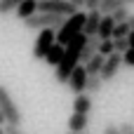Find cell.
Masks as SVG:
<instances>
[{
	"mask_svg": "<svg viewBox=\"0 0 134 134\" xmlns=\"http://www.w3.org/2000/svg\"><path fill=\"white\" fill-rule=\"evenodd\" d=\"M85 42H87V35L80 33V35H75V38L64 47V59H61L59 66L54 68V78H57V82H66L68 75L73 73V68L80 64V52H82V45H85Z\"/></svg>",
	"mask_w": 134,
	"mask_h": 134,
	"instance_id": "1",
	"label": "cell"
},
{
	"mask_svg": "<svg viewBox=\"0 0 134 134\" xmlns=\"http://www.w3.org/2000/svg\"><path fill=\"white\" fill-rule=\"evenodd\" d=\"M85 19H87V12H73L71 16H66V21L57 28V45H68L75 35H80L82 33V28H85Z\"/></svg>",
	"mask_w": 134,
	"mask_h": 134,
	"instance_id": "2",
	"label": "cell"
},
{
	"mask_svg": "<svg viewBox=\"0 0 134 134\" xmlns=\"http://www.w3.org/2000/svg\"><path fill=\"white\" fill-rule=\"evenodd\" d=\"M66 21V16L61 14H49V12H35L33 16L24 19V26L31 28V31H42V28H59L61 24Z\"/></svg>",
	"mask_w": 134,
	"mask_h": 134,
	"instance_id": "3",
	"label": "cell"
},
{
	"mask_svg": "<svg viewBox=\"0 0 134 134\" xmlns=\"http://www.w3.org/2000/svg\"><path fill=\"white\" fill-rule=\"evenodd\" d=\"M0 113L5 115L7 125H19V122H21V111H19L16 101L12 99L9 90L2 87V85H0Z\"/></svg>",
	"mask_w": 134,
	"mask_h": 134,
	"instance_id": "4",
	"label": "cell"
},
{
	"mask_svg": "<svg viewBox=\"0 0 134 134\" xmlns=\"http://www.w3.org/2000/svg\"><path fill=\"white\" fill-rule=\"evenodd\" d=\"M38 12H49V14H61V16H71L73 12H78V7L68 0H38Z\"/></svg>",
	"mask_w": 134,
	"mask_h": 134,
	"instance_id": "5",
	"label": "cell"
},
{
	"mask_svg": "<svg viewBox=\"0 0 134 134\" xmlns=\"http://www.w3.org/2000/svg\"><path fill=\"white\" fill-rule=\"evenodd\" d=\"M57 42V31L54 28H42L35 38V45H33V57L35 59H45V54L49 52V47Z\"/></svg>",
	"mask_w": 134,
	"mask_h": 134,
	"instance_id": "6",
	"label": "cell"
},
{
	"mask_svg": "<svg viewBox=\"0 0 134 134\" xmlns=\"http://www.w3.org/2000/svg\"><path fill=\"white\" fill-rule=\"evenodd\" d=\"M66 85L71 87L73 94H82V92H85V87H87V71H85V64H78V66L73 68V73L68 75Z\"/></svg>",
	"mask_w": 134,
	"mask_h": 134,
	"instance_id": "7",
	"label": "cell"
},
{
	"mask_svg": "<svg viewBox=\"0 0 134 134\" xmlns=\"http://www.w3.org/2000/svg\"><path fill=\"white\" fill-rule=\"evenodd\" d=\"M120 64H122V54L120 52H113V54H108L106 59H104V66H101V80L106 82V80H113L115 75H118V71H120Z\"/></svg>",
	"mask_w": 134,
	"mask_h": 134,
	"instance_id": "8",
	"label": "cell"
},
{
	"mask_svg": "<svg viewBox=\"0 0 134 134\" xmlns=\"http://www.w3.org/2000/svg\"><path fill=\"white\" fill-rule=\"evenodd\" d=\"M99 24H101V12H99V9H90V12H87V19H85V28H82V33H85L87 38L97 35Z\"/></svg>",
	"mask_w": 134,
	"mask_h": 134,
	"instance_id": "9",
	"label": "cell"
},
{
	"mask_svg": "<svg viewBox=\"0 0 134 134\" xmlns=\"http://www.w3.org/2000/svg\"><path fill=\"white\" fill-rule=\"evenodd\" d=\"M113 28H115V21L111 14H101V24H99V31H97V38L99 40H111L113 35Z\"/></svg>",
	"mask_w": 134,
	"mask_h": 134,
	"instance_id": "10",
	"label": "cell"
},
{
	"mask_svg": "<svg viewBox=\"0 0 134 134\" xmlns=\"http://www.w3.org/2000/svg\"><path fill=\"white\" fill-rule=\"evenodd\" d=\"M87 125H90V115H82V113H73L71 118H68V130L73 134H82L87 130Z\"/></svg>",
	"mask_w": 134,
	"mask_h": 134,
	"instance_id": "11",
	"label": "cell"
},
{
	"mask_svg": "<svg viewBox=\"0 0 134 134\" xmlns=\"http://www.w3.org/2000/svg\"><path fill=\"white\" fill-rule=\"evenodd\" d=\"M99 52V38L97 35H92V38H87V42L82 45V52H80V64H87L94 54Z\"/></svg>",
	"mask_w": 134,
	"mask_h": 134,
	"instance_id": "12",
	"label": "cell"
},
{
	"mask_svg": "<svg viewBox=\"0 0 134 134\" xmlns=\"http://www.w3.org/2000/svg\"><path fill=\"white\" fill-rule=\"evenodd\" d=\"M90 111H92V97L90 94H75V99H73V113H82V115H90Z\"/></svg>",
	"mask_w": 134,
	"mask_h": 134,
	"instance_id": "13",
	"label": "cell"
},
{
	"mask_svg": "<svg viewBox=\"0 0 134 134\" xmlns=\"http://www.w3.org/2000/svg\"><path fill=\"white\" fill-rule=\"evenodd\" d=\"M14 12H16V16L24 21V19H28V16H33V14L38 12V0H21Z\"/></svg>",
	"mask_w": 134,
	"mask_h": 134,
	"instance_id": "14",
	"label": "cell"
},
{
	"mask_svg": "<svg viewBox=\"0 0 134 134\" xmlns=\"http://www.w3.org/2000/svg\"><path fill=\"white\" fill-rule=\"evenodd\" d=\"M61 59H64V45H57V42H54V45L49 47V52L45 54V59H42V61H47L49 66H54V68H57Z\"/></svg>",
	"mask_w": 134,
	"mask_h": 134,
	"instance_id": "15",
	"label": "cell"
},
{
	"mask_svg": "<svg viewBox=\"0 0 134 134\" xmlns=\"http://www.w3.org/2000/svg\"><path fill=\"white\" fill-rule=\"evenodd\" d=\"M104 59H106V57H101V54L97 52V54H94V57H92V59L85 64L87 75H99V73H101V66H104Z\"/></svg>",
	"mask_w": 134,
	"mask_h": 134,
	"instance_id": "16",
	"label": "cell"
},
{
	"mask_svg": "<svg viewBox=\"0 0 134 134\" xmlns=\"http://www.w3.org/2000/svg\"><path fill=\"white\" fill-rule=\"evenodd\" d=\"M127 2L125 0H101L99 2V12L101 14H113L115 9H120V7H125Z\"/></svg>",
	"mask_w": 134,
	"mask_h": 134,
	"instance_id": "17",
	"label": "cell"
},
{
	"mask_svg": "<svg viewBox=\"0 0 134 134\" xmlns=\"http://www.w3.org/2000/svg\"><path fill=\"white\" fill-rule=\"evenodd\" d=\"M101 85H104V80H101V75H87V87H85V92L92 97V94H99L101 92Z\"/></svg>",
	"mask_w": 134,
	"mask_h": 134,
	"instance_id": "18",
	"label": "cell"
},
{
	"mask_svg": "<svg viewBox=\"0 0 134 134\" xmlns=\"http://www.w3.org/2000/svg\"><path fill=\"white\" fill-rule=\"evenodd\" d=\"M130 24L127 21H120V24H115V28H113V35H111V40H120V38H127L130 35Z\"/></svg>",
	"mask_w": 134,
	"mask_h": 134,
	"instance_id": "19",
	"label": "cell"
},
{
	"mask_svg": "<svg viewBox=\"0 0 134 134\" xmlns=\"http://www.w3.org/2000/svg\"><path fill=\"white\" fill-rule=\"evenodd\" d=\"M113 52H115L113 40H99V54H101V57H108V54H113Z\"/></svg>",
	"mask_w": 134,
	"mask_h": 134,
	"instance_id": "20",
	"label": "cell"
},
{
	"mask_svg": "<svg viewBox=\"0 0 134 134\" xmlns=\"http://www.w3.org/2000/svg\"><path fill=\"white\" fill-rule=\"evenodd\" d=\"M19 2H21V0H0V14H9V12H14V9L19 7Z\"/></svg>",
	"mask_w": 134,
	"mask_h": 134,
	"instance_id": "21",
	"label": "cell"
},
{
	"mask_svg": "<svg viewBox=\"0 0 134 134\" xmlns=\"http://www.w3.org/2000/svg\"><path fill=\"white\" fill-rule=\"evenodd\" d=\"M111 16H113V21H115V24H120V21H127V16H130V9H127V5H125V7H120V9H115Z\"/></svg>",
	"mask_w": 134,
	"mask_h": 134,
	"instance_id": "22",
	"label": "cell"
},
{
	"mask_svg": "<svg viewBox=\"0 0 134 134\" xmlns=\"http://www.w3.org/2000/svg\"><path fill=\"white\" fill-rule=\"evenodd\" d=\"M113 45H115V52H120V54H125V52L130 49V42H127V38H120V40H113Z\"/></svg>",
	"mask_w": 134,
	"mask_h": 134,
	"instance_id": "23",
	"label": "cell"
},
{
	"mask_svg": "<svg viewBox=\"0 0 134 134\" xmlns=\"http://www.w3.org/2000/svg\"><path fill=\"white\" fill-rule=\"evenodd\" d=\"M122 64H125V66H132V68H134V47H130V49L122 54Z\"/></svg>",
	"mask_w": 134,
	"mask_h": 134,
	"instance_id": "24",
	"label": "cell"
},
{
	"mask_svg": "<svg viewBox=\"0 0 134 134\" xmlns=\"http://www.w3.org/2000/svg\"><path fill=\"white\" fill-rule=\"evenodd\" d=\"M5 134H26L19 125H5Z\"/></svg>",
	"mask_w": 134,
	"mask_h": 134,
	"instance_id": "25",
	"label": "cell"
},
{
	"mask_svg": "<svg viewBox=\"0 0 134 134\" xmlns=\"http://www.w3.org/2000/svg\"><path fill=\"white\" fill-rule=\"evenodd\" d=\"M120 127V134H134V125L132 122H122V125H118Z\"/></svg>",
	"mask_w": 134,
	"mask_h": 134,
	"instance_id": "26",
	"label": "cell"
},
{
	"mask_svg": "<svg viewBox=\"0 0 134 134\" xmlns=\"http://www.w3.org/2000/svg\"><path fill=\"white\" fill-rule=\"evenodd\" d=\"M104 134H120V127L111 122V125H106V127H104Z\"/></svg>",
	"mask_w": 134,
	"mask_h": 134,
	"instance_id": "27",
	"label": "cell"
},
{
	"mask_svg": "<svg viewBox=\"0 0 134 134\" xmlns=\"http://www.w3.org/2000/svg\"><path fill=\"white\" fill-rule=\"evenodd\" d=\"M99 2L101 0H85V7L87 9H99Z\"/></svg>",
	"mask_w": 134,
	"mask_h": 134,
	"instance_id": "28",
	"label": "cell"
},
{
	"mask_svg": "<svg viewBox=\"0 0 134 134\" xmlns=\"http://www.w3.org/2000/svg\"><path fill=\"white\" fill-rule=\"evenodd\" d=\"M127 42H130V47H134V31H130V35H127Z\"/></svg>",
	"mask_w": 134,
	"mask_h": 134,
	"instance_id": "29",
	"label": "cell"
},
{
	"mask_svg": "<svg viewBox=\"0 0 134 134\" xmlns=\"http://www.w3.org/2000/svg\"><path fill=\"white\" fill-rule=\"evenodd\" d=\"M68 2H73L75 7H85V0H68Z\"/></svg>",
	"mask_w": 134,
	"mask_h": 134,
	"instance_id": "30",
	"label": "cell"
},
{
	"mask_svg": "<svg viewBox=\"0 0 134 134\" xmlns=\"http://www.w3.org/2000/svg\"><path fill=\"white\" fill-rule=\"evenodd\" d=\"M127 24H130V28L134 31V14H130V16H127Z\"/></svg>",
	"mask_w": 134,
	"mask_h": 134,
	"instance_id": "31",
	"label": "cell"
},
{
	"mask_svg": "<svg viewBox=\"0 0 134 134\" xmlns=\"http://www.w3.org/2000/svg\"><path fill=\"white\" fill-rule=\"evenodd\" d=\"M0 134H5V125H0Z\"/></svg>",
	"mask_w": 134,
	"mask_h": 134,
	"instance_id": "32",
	"label": "cell"
},
{
	"mask_svg": "<svg viewBox=\"0 0 134 134\" xmlns=\"http://www.w3.org/2000/svg\"><path fill=\"white\" fill-rule=\"evenodd\" d=\"M125 2H127V5H134V0H125Z\"/></svg>",
	"mask_w": 134,
	"mask_h": 134,
	"instance_id": "33",
	"label": "cell"
},
{
	"mask_svg": "<svg viewBox=\"0 0 134 134\" xmlns=\"http://www.w3.org/2000/svg\"><path fill=\"white\" fill-rule=\"evenodd\" d=\"M71 134H73V132H71Z\"/></svg>",
	"mask_w": 134,
	"mask_h": 134,
	"instance_id": "34",
	"label": "cell"
}]
</instances>
